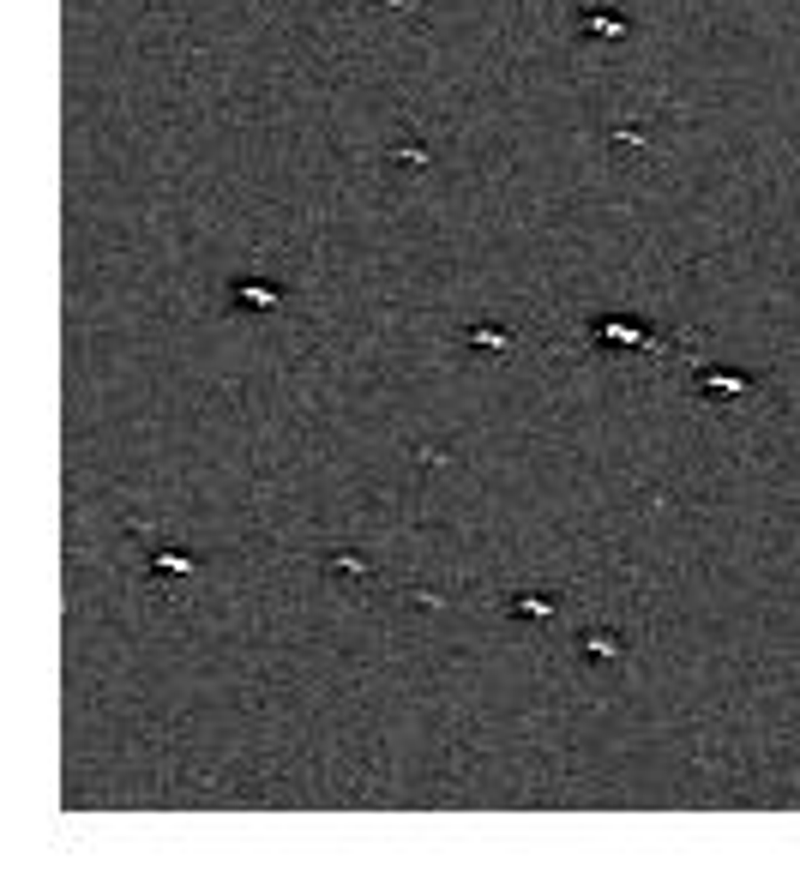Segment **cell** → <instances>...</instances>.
I'll return each mask as SVG.
<instances>
[{"mask_svg":"<svg viewBox=\"0 0 800 872\" xmlns=\"http://www.w3.org/2000/svg\"><path fill=\"white\" fill-rule=\"evenodd\" d=\"M470 349H488V355H494V349H512V337L494 331V325H475V331H470Z\"/></svg>","mask_w":800,"mask_h":872,"instance_id":"2","label":"cell"},{"mask_svg":"<svg viewBox=\"0 0 800 872\" xmlns=\"http://www.w3.org/2000/svg\"><path fill=\"white\" fill-rule=\"evenodd\" d=\"M235 301H241V307H271L277 289H265V283H241V295H235Z\"/></svg>","mask_w":800,"mask_h":872,"instance_id":"4","label":"cell"},{"mask_svg":"<svg viewBox=\"0 0 800 872\" xmlns=\"http://www.w3.org/2000/svg\"><path fill=\"white\" fill-rule=\"evenodd\" d=\"M157 577H169V572H193V553H157V566H150Z\"/></svg>","mask_w":800,"mask_h":872,"instance_id":"3","label":"cell"},{"mask_svg":"<svg viewBox=\"0 0 800 872\" xmlns=\"http://www.w3.org/2000/svg\"><path fill=\"white\" fill-rule=\"evenodd\" d=\"M512 614H536V620H542V614H554V602H542V596H518V602H512Z\"/></svg>","mask_w":800,"mask_h":872,"instance_id":"5","label":"cell"},{"mask_svg":"<svg viewBox=\"0 0 800 872\" xmlns=\"http://www.w3.org/2000/svg\"><path fill=\"white\" fill-rule=\"evenodd\" d=\"M584 656H608V662H614V656H620V638H614V632H590V638H584Z\"/></svg>","mask_w":800,"mask_h":872,"instance_id":"1","label":"cell"}]
</instances>
